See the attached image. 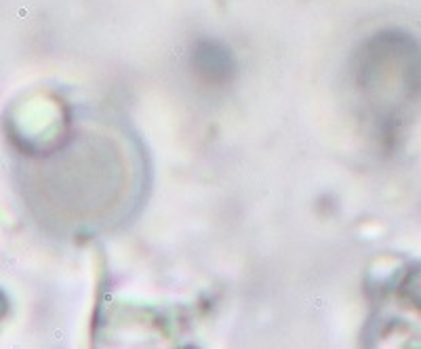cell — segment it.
Wrapping results in <instances>:
<instances>
[{"label": "cell", "instance_id": "cell-1", "mask_svg": "<svg viewBox=\"0 0 421 349\" xmlns=\"http://www.w3.org/2000/svg\"><path fill=\"white\" fill-rule=\"evenodd\" d=\"M194 59H196L198 72L204 74L209 81H226L228 72L232 68L230 55L224 49H219L217 45H213V42H204L194 53Z\"/></svg>", "mask_w": 421, "mask_h": 349}]
</instances>
